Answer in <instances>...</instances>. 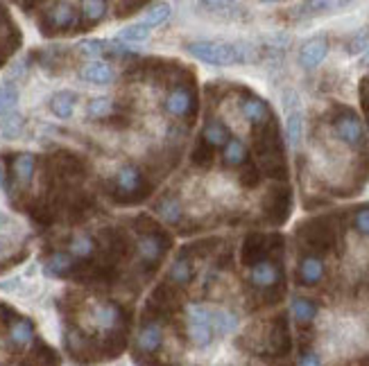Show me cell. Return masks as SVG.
I'll list each match as a JSON object with an SVG mask.
<instances>
[{
	"instance_id": "cell-2",
	"label": "cell",
	"mask_w": 369,
	"mask_h": 366,
	"mask_svg": "<svg viewBox=\"0 0 369 366\" xmlns=\"http://www.w3.org/2000/svg\"><path fill=\"white\" fill-rule=\"evenodd\" d=\"M113 192L118 204H136V201L146 199L150 192V183L136 166H125L116 175Z\"/></svg>"
},
{
	"instance_id": "cell-36",
	"label": "cell",
	"mask_w": 369,
	"mask_h": 366,
	"mask_svg": "<svg viewBox=\"0 0 369 366\" xmlns=\"http://www.w3.org/2000/svg\"><path fill=\"white\" fill-rule=\"evenodd\" d=\"M211 154H213V150H209V148H206V145L200 141V143H197L195 152H193V163H195V166H200V168L209 166L211 159H213Z\"/></svg>"
},
{
	"instance_id": "cell-40",
	"label": "cell",
	"mask_w": 369,
	"mask_h": 366,
	"mask_svg": "<svg viewBox=\"0 0 369 366\" xmlns=\"http://www.w3.org/2000/svg\"><path fill=\"white\" fill-rule=\"evenodd\" d=\"M7 224V217L3 215V213H0V226H5Z\"/></svg>"
},
{
	"instance_id": "cell-27",
	"label": "cell",
	"mask_w": 369,
	"mask_h": 366,
	"mask_svg": "<svg viewBox=\"0 0 369 366\" xmlns=\"http://www.w3.org/2000/svg\"><path fill=\"white\" fill-rule=\"evenodd\" d=\"M16 104H19V88H16L14 79L3 81L0 86V116H10L16 111Z\"/></svg>"
},
{
	"instance_id": "cell-1",
	"label": "cell",
	"mask_w": 369,
	"mask_h": 366,
	"mask_svg": "<svg viewBox=\"0 0 369 366\" xmlns=\"http://www.w3.org/2000/svg\"><path fill=\"white\" fill-rule=\"evenodd\" d=\"M188 52L195 59H200L211 66H236V63L245 61V54L233 43H222V41H193L186 45Z\"/></svg>"
},
{
	"instance_id": "cell-34",
	"label": "cell",
	"mask_w": 369,
	"mask_h": 366,
	"mask_svg": "<svg viewBox=\"0 0 369 366\" xmlns=\"http://www.w3.org/2000/svg\"><path fill=\"white\" fill-rule=\"evenodd\" d=\"M168 16H170V5L166 3H161V5H155V7H150V12L146 14V21H143V25H161L164 21H168Z\"/></svg>"
},
{
	"instance_id": "cell-16",
	"label": "cell",
	"mask_w": 369,
	"mask_h": 366,
	"mask_svg": "<svg viewBox=\"0 0 369 366\" xmlns=\"http://www.w3.org/2000/svg\"><path fill=\"white\" fill-rule=\"evenodd\" d=\"M209 150L215 148H224V145L229 143V132L227 127H224L218 118H209L204 125V132H202V138H200Z\"/></svg>"
},
{
	"instance_id": "cell-7",
	"label": "cell",
	"mask_w": 369,
	"mask_h": 366,
	"mask_svg": "<svg viewBox=\"0 0 369 366\" xmlns=\"http://www.w3.org/2000/svg\"><path fill=\"white\" fill-rule=\"evenodd\" d=\"M166 113L170 118H177V120H188V118L195 116V109H197V102H195V90L191 86H177L168 93L166 97Z\"/></svg>"
},
{
	"instance_id": "cell-15",
	"label": "cell",
	"mask_w": 369,
	"mask_h": 366,
	"mask_svg": "<svg viewBox=\"0 0 369 366\" xmlns=\"http://www.w3.org/2000/svg\"><path fill=\"white\" fill-rule=\"evenodd\" d=\"M91 319H93V324L100 328V331L113 333L123 321V310L116 303H97L91 310Z\"/></svg>"
},
{
	"instance_id": "cell-21",
	"label": "cell",
	"mask_w": 369,
	"mask_h": 366,
	"mask_svg": "<svg viewBox=\"0 0 369 366\" xmlns=\"http://www.w3.org/2000/svg\"><path fill=\"white\" fill-rule=\"evenodd\" d=\"M222 161L227 168H240L247 163V148L240 138H229L222 150Z\"/></svg>"
},
{
	"instance_id": "cell-6",
	"label": "cell",
	"mask_w": 369,
	"mask_h": 366,
	"mask_svg": "<svg viewBox=\"0 0 369 366\" xmlns=\"http://www.w3.org/2000/svg\"><path fill=\"white\" fill-rule=\"evenodd\" d=\"M188 335L195 346H209L213 340V326H211V310L204 305H193L188 310Z\"/></svg>"
},
{
	"instance_id": "cell-5",
	"label": "cell",
	"mask_w": 369,
	"mask_h": 366,
	"mask_svg": "<svg viewBox=\"0 0 369 366\" xmlns=\"http://www.w3.org/2000/svg\"><path fill=\"white\" fill-rule=\"evenodd\" d=\"M333 132L342 143L354 150H360L365 145V127L351 109H340L338 116L333 118Z\"/></svg>"
},
{
	"instance_id": "cell-13",
	"label": "cell",
	"mask_w": 369,
	"mask_h": 366,
	"mask_svg": "<svg viewBox=\"0 0 369 366\" xmlns=\"http://www.w3.org/2000/svg\"><path fill=\"white\" fill-rule=\"evenodd\" d=\"M240 111L245 116V120L251 122L254 127H265L269 120H272V111H269L267 102H263L256 95H247L240 100Z\"/></svg>"
},
{
	"instance_id": "cell-37",
	"label": "cell",
	"mask_w": 369,
	"mask_h": 366,
	"mask_svg": "<svg viewBox=\"0 0 369 366\" xmlns=\"http://www.w3.org/2000/svg\"><path fill=\"white\" fill-rule=\"evenodd\" d=\"M367 45H369V27H367L365 32H360L358 36H354V41L349 43V52H351V54L363 52Z\"/></svg>"
},
{
	"instance_id": "cell-24",
	"label": "cell",
	"mask_w": 369,
	"mask_h": 366,
	"mask_svg": "<svg viewBox=\"0 0 369 366\" xmlns=\"http://www.w3.org/2000/svg\"><path fill=\"white\" fill-rule=\"evenodd\" d=\"M34 337V324L30 319H16V321L10 326V342L16 346V349H23L28 346Z\"/></svg>"
},
{
	"instance_id": "cell-19",
	"label": "cell",
	"mask_w": 369,
	"mask_h": 366,
	"mask_svg": "<svg viewBox=\"0 0 369 366\" xmlns=\"http://www.w3.org/2000/svg\"><path fill=\"white\" fill-rule=\"evenodd\" d=\"M79 30L84 27H93L104 18L107 14V3H97V0H86V3L79 5Z\"/></svg>"
},
{
	"instance_id": "cell-26",
	"label": "cell",
	"mask_w": 369,
	"mask_h": 366,
	"mask_svg": "<svg viewBox=\"0 0 369 366\" xmlns=\"http://www.w3.org/2000/svg\"><path fill=\"white\" fill-rule=\"evenodd\" d=\"M292 317H295V321L297 324H313L315 321V317H317V303L311 299H304V296H297L292 301Z\"/></svg>"
},
{
	"instance_id": "cell-3",
	"label": "cell",
	"mask_w": 369,
	"mask_h": 366,
	"mask_svg": "<svg viewBox=\"0 0 369 366\" xmlns=\"http://www.w3.org/2000/svg\"><path fill=\"white\" fill-rule=\"evenodd\" d=\"M39 30L46 36L79 30V12L70 3L50 5L48 12H43V16L39 18Z\"/></svg>"
},
{
	"instance_id": "cell-18",
	"label": "cell",
	"mask_w": 369,
	"mask_h": 366,
	"mask_svg": "<svg viewBox=\"0 0 369 366\" xmlns=\"http://www.w3.org/2000/svg\"><path fill=\"white\" fill-rule=\"evenodd\" d=\"M75 104H77V93H73V90H59L50 100V111L57 118H61V120H68L75 111Z\"/></svg>"
},
{
	"instance_id": "cell-12",
	"label": "cell",
	"mask_w": 369,
	"mask_h": 366,
	"mask_svg": "<svg viewBox=\"0 0 369 366\" xmlns=\"http://www.w3.org/2000/svg\"><path fill=\"white\" fill-rule=\"evenodd\" d=\"M164 346V331L157 321H143L136 337V353L152 355Z\"/></svg>"
},
{
	"instance_id": "cell-39",
	"label": "cell",
	"mask_w": 369,
	"mask_h": 366,
	"mask_svg": "<svg viewBox=\"0 0 369 366\" xmlns=\"http://www.w3.org/2000/svg\"><path fill=\"white\" fill-rule=\"evenodd\" d=\"M0 188H7V166L3 159H0Z\"/></svg>"
},
{
	"instance_id": "cell-31",
	"label": "cell",
	"mask_w": 369,
	"mask_h": 366,
	"mask_svg": "<svg viewBox=\"0 0 369 366\" xmlns=\"http://www.w3.org/2000/svg\"><path fill=\"white\" fill-rule=\"evenodd\" d=\"M111 111H113V104H111V100H107V97H95L86 106V113L95 118V120H104V118L111 116Z\"/></svg>"
},
{
	"instance_id": "cell-28",
	"label": "cell",
	"mask_w": 369,
	"mask_h": 366,
	"mask_svg": "<svg viewBox=\"0 0 369 366\" xmlns=\"http://www.w3.org/2000/svg\"><path fill=\"white\" fill-rule=\"evenodd\" d=\"M301 134H304L301 111H290V113H288V143H290L292 148H299Z\"/></svg>"
},
{
	"instance_id": "cell-11",
	"label": "cell",
	"mask_w": 369,
	"mask_h": 366,
	"mask_svg": "<svg viewBox=\"0 0 369 366\" xmlns=\"http://www.w3.org/2000/svg\"><path fill=\"white\" fill-rule=\"evenodd\" d=\"M34 170H37V157H34V154L30 152L14 154V159L10 163V172H12V179L19 183L21 188H28L32 183Z\"/></svg>"
},
{
	"instance_id": "cell-29",
	"label": "cell",
	"mask_w": 369,
	"mask_h": 366,
	"mask_svg": "<svg viewBox=\"0 0 369 366\" xmlns=\"http://www.w3.org/2000/svg\"><path fill=\"white\" fill-rule=\"evenodd\" d=\"M70 253L77 255V258L88 260L95 253V242L91 235H77L73 242H70Z\"/></svg>"
},
{
	"instance_id": "cell-17",
	"label": "cell",
	"mask_w": 369,
	"mask_h": 366,
	"mask_svg": "<svg viewBox=\"0 0 369 366\" xmlns=\"http://www.w3.org/2000/svg\"><path fill=\"white\" fill-rule=\"evenodd\" d=\"M82 79L88 81V84L95 86H104L113 81V68L104 61H91L82 68Z\"/></svg>"
},
{
	"instance_id": "cell-9",
	"label": "cell",
	"mask_w": 369,
	"mask_h": 366,
	"mask_svg": "<svg viewBox=\"0 0 369 366\" xmlns=\"http://www.w3.org/2000/svg\"><path fill=\"white\" fill-rule=\"evenodd\" d=\"M324 273H327V264L320 258V255H304L297 262V280L304 287H315L324 280Z\"/></svg>"
},
{
	"instance_id": "cell-10",
	"label": "cell",
	"mask_w": 369,
	"mask_h": 366,
	"mask_svg": "<svg viewBox=\"0 0 369 366\" xmlns=\"http://www.w3.org/2000/svg\"><path fill=\"white\" fill-rule=\"evenodd\" d=\"M278 235H260V233H251L245 237V246H242V264H249L254 267L256 262L267 260V253L272 251L267 244H272Z\"/></svg>"
},
{
	"instance_id": "cell-32",
	"label": "cell",
	"mask_w": 369,
	"mask_h": 366,
	"mask_svg": "<svg viewBox=\"0 0 369 366\" xmlns=\"http://www.w3.org/2000/svg\"><path fill=\"white\" fill-rule=\"evenodd\" d=\"M23 127H25V120H23V116L21 113H10V116H5V120H3V134H5V138H16L21 132H23Z\"/></svg>"
},
{
	"instance_id": "cell-38",
	"label": "cell",
	"mask_w": 369,
	"mask_h": 366,
	"mask_svg": "<svg viewBox=\"0 0 369 366\" xmlns=\"http://www.w3.org/2000/svg\"><path fill=\"white\" fill-rule=\"evenodd\" d=\"M299 366H322V360L317 353L313 351H304L301 358H299Z\"/></svg>"
},
{
	"instance_id": "cell-14",
	"label": "cell",
	"mask_w": 369,
	"mask_h": 366,
	"mask_svg": "<svg viewBox=\"0 0 369 366\" xmlns=\"http://www.w3.org/2000/svg\"><path fill=\"white\" fill-rule=\"evenodd\" d=\"M327 54H329V41L324 39V36H315V39L306 41L304 48H301V52H299L301 68H306V70L317 68L320 63L327 59Z\"/></svg>"
},
{
	"instance_id": "cell-22",
	"label": "cell",
	"mask_w": 369,
	"mask_h": 366,
	"mask_svg": "<svg viewBox=\"0 0 369 366\" xmlns=\"http://www.w3.org/2000/svg\"><path fill=\"white\" fill-rule=\"evenodd\" d=\"M191 278H193V260L188 258V253L186 251H182L175 258V262H173V267H170V280L175 283V285H188L191 283Z\"/></svg>"
},
{
	"instance_id": "cell-20",
	"label": "cell",
	"mask_w": 369,
	"mask_h": 366,
	"mask_svg": "<svg viewBox=\"0 0 369 366\" xmlns=\"http://www.w3.org/2000/svg\"><path fill=\"white\" fill-rule=\"evenodd\" d=\"M73 269H75V262L68 253H52L46 260V267H43V271H46L48 276H55V278L70 276Z\"/></svg>"
},
{
	"instance_id": "cell-30",
	"label": "cell",
	"mask_w": 369,
	"mask_h": 366,
	"mask_svg": "<svg viewBox=\"0 0 369 366\" xmlns=\"http://www.w3.org/2000/svg\"><path fill=\"white\" fill-rule=\"evenodd\" d=\"M107 41H100V39H84L82 43H77V52L82 54V57H88V59H97L102 57L104 50H107Z\"/></svg>"
},
{
	"instance_id": "cell-4",
	"label": "cell",
	"mask_w": 369,
	"mask_h": 366,
	"mask_svg": "<svg viewBox=\"0 0 369 366\" xmlns=\"http://www.w3.org/2000/svg\"><path fill=\"white\" fill-rule=\"evenodd\" d=\"M139 255H141V262L143 267H148L150 271L159 267V262L164 260V255L170 249V235H166L164 231H148L146 235L139 237Z\"/></svg>"
},
{
	"instance_id": "cell-33",
	"label": "cell",
	"mask_w": 369,
	"mask_h": 366,
	"mask_svg": "<svg viewBox=\"0 0 369 366\" xmlns=\"http://www.w3.org/2000/svg\"><path fill=\"white\" fill-rule=\"evenodd\" d=\"M150 36V27L148 25H129L120 30V39L123 41H132V43H139V41H146Z\"/></svg>"
},
{
	"instance_id": "cell-8",
	"label": "cell",
	"mask_w": 369,
	"mask_h": 366,
	"mask_svg": "<svg viewBox=\"0 0 369 366\" xmlns=\"http://www.w3.org/2000/svg\"><path fill=\"white\" fill-rule=\"evenodd\" d=\"M249 283H251V287L263 289V292L281 287V283H283L281 264H278L276 260H269V258L256 262L254 267H249Z\"/></svg>"
},
{
	"instance_id": "cell-25",
	"label": "cell",
	"mask_w": 369,
	"mask_h": 366,
	"mask_svg": "<svg viewBox=\"0 0 369 366\" xmlns=\"http://www.w3.org/2000/svg\"><path fill=\"white\" fill-rule=\"evenodd\" d=\"M211 326H213V333L231 335L238 328V317L229 312V310H211Z\"/></svg>"
},
{
	"instance_id": "cell-35",
	"label": "cell",
	"mask_w": 369,
	"mask_h": 366,
	"mask_svg": "<svg viewBox=\"0 0 369 366\" xmlns=\"http://www.w3.org/2000/svg\"><path fill=\"white\" fill-rule=\"evenodd\" d=\"M354 228L360 235H369V204L356 208L354 213Z\"/></svg>"
},
{
	"instance_id": "cell-23",
	"label": "cell",
	"mask_w": 369,
	"mask_h": 366,
	"mask_svg": "<svg viewBox=\"0 0 369 366\" xmlns=\"http://www.w3.org/2000/svg\"><path fill=\"white\" fill-rule=\"evenodd\" d=\"M155 210L161 215V219H166L168 224H179V222H182V215H184L182 204H179V199L173 197V195L161 197Z\"/></svg>"
}]
</instances>
